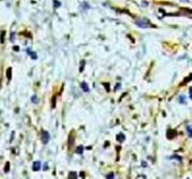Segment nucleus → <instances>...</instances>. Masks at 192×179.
<instances>
[{
	"label": "nucleus",
	"instance_id": "nucleus-12",
	"mask_svg": "<svg viewBox=\"0 0 192 179\" xmlns=\"http://www.w3.org/2000/svg\"><path fill=\"white\" fill-rule=\"evenodd\" d=\"M182 1H188V0H182Z\"/></svg>",
	"mask_w": 192,
	"mask_h": 179
},
{
	"label": "nucleus",
	"instance_id": "nucleus-10",
	"mask_svg": "<svg viewBox=\"0 0 192 179\" xmlns=\"http://www.w3.org/2000/svg\"><path fill=\"white\" fill-rule=\"evenodd\" d=\"M106 178H107V179H112V178H113V175H109Z\"/></svg>",
	"mask_w": 192,
	"mask_h": 179
},
{
	"label": "nucleus",
	"instance_id": "nucleus-8",
	"mask_svg": "<svg viewBox=\"0 0 192 179\" xmlns=\"http://www.w3.org/2000/svg\"><path fill=\"white\" fill-rule=\"evenodd\" d=\"M123 139H124V136H123V134H120V135H118V141L122 142Z\"/></svg>",
	"mask_w": 192,
	"mask_h": 179
},
{
	"label": "nucleus",
	"instance_id": "nucleus-5",
	"mask_svg": "<svg viewBox=\"0 0 192 179\" xmlns=\"http://www.w3.org/2000/svg\"><path fill=\"white\" fill-rule=\"evenodd\" d=\"M68 179H77L76 172H70V174H69V177H68Z\"/></svg>",
	"mask_w": 192,
	"mask_h": 179
},
{
	"label": "nucleus",
	"instance_id": "nucleus-1",
	"mask_svg": "<svg viewBox=\"0 0 192 179\" xmlns=\"http://www.w3.org/2000/svg\"><path fill=\"white\" fill-rule=\"evenodd\" d=\"M137 25L138 26H140V27H147V26H149L150 24H149V22L148 21H146V19H138L137 22Z\"/></svg>",
	"mask_w": 192,
	"mask_h": 179
},
{
	"label": "nucleus",
	"instance_id": "nucleus-3",
	"mask_svg": "<svg viewBox=\"0 0 192 179\" xmlns=\"http://www.w3.org/2000/svg\"><path fill=\"white\" fill-rule=\"evenodd\" d=\"M40 169H41V162H38V161L34 162V165H33V170L36 171V170H40Z\"/></svg>",
	"mask_w": 192,
	"mask_h": 179
},
{
	"label": "nucleus",
	"instance_id": "nucleus-9",
	"mask_svg": "<svg viewBox=\"0 0 192 179\" xmlns=\"http://www.w3.org/2000/svg\"><path fill=\"white\" fill-rule=\"evenodd\" d=\"M32 102H33V103H36V102H38V97H35V95L32 97Z\"/></svg>",
	"mask_w": 192,
	"mask_h": 179
},
{
	"label": "nucleus",
	"instance_id": "nucleus-7",
	"mask_svg": "<svg viewBox=\"0 0 192 179\" xmlns=\"http://www.w3.org/2000/svg\"><path fill=\"white\" fill-rule=\"evenodd\" d=\"M187 130H188V135H189V137H192V128L190 127V126L187 127Z\"/></svg>",
	"mask_w": 192,
	"mask_h": 179
},
{
	"label": "nucleus",
	"instance_id": "nucleus-6",
	"mask_svg": "<svg viewBox=\"0 0 192 179\" xmlns=\"http://www.w3.org/2000/svg\"><path fill=\"white\" fill-rule=\"evenodd\" d=\"M83 151H84V147L83 146H78L76 149V153L77 154H81L83 153Z\"/></svg>",
	"mask_w": 192,
	"mask_h": 179
},
{
	"label": "nucleus",
	"instance_id": "nucleus-11",
	"mask_svg": "<svg viewBox=\"0 0 192 179\" xmlns=\"http://www.w3.org/2000/svg\"><path fill=\"white\" fill-rule=\"evenodd\" d=\"M190 97H191V100H192V87L190 88Z\"/></svg>",
	"mask_w": 192,
	"mask_h": 179
},
{
	"label": "nucleus",
	"instance_id": "nucleus-2",
	"mask_svg": "<svg viewBox=\"0 0 192 179\" xmlns=\"http://www.w3.org/2000/svg\"><path fill=\"white\" fill-rule=\"evenodd\" d=\"M50 139V136H49V133L45 132V130H42V143L43 144H46Z\"/></svg>",
	"mask_w": 192,
	"mask_h": 179
},
{
	"label": "nucleus",
	"instance_id": "nucleus-4",
	"mask_svg": "<svg viewBox=\"0 0 192 179\" xmlns=\"http://www.w3.org/2000/svg\"><path fill=\"white\" fill-rule=\"evenodd\" d=\"M81 88H83L85 92H88V91H90V87H88V85H87V84H86L85 82L81 83Z\"/></svg>",
	"mask_w": 192,
	"mask_h": 179
}]
</instances>
